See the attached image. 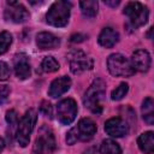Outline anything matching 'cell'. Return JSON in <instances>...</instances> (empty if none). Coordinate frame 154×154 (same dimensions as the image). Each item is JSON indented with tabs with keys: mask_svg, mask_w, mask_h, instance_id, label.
<instances>
[{
	"mask_svg": "<svg viewBox=\"0 0 154 154\" xmlns=\"http://www.w3.org/2000/svg\"><path fill=\"white\" fill-rule=\"evenodd\" d=\"M79 7L82 10V13L85 17H95L97 13V2L95 0H87V1H81Z\"/></svg>",
	"mask_w": 154,
	"mask_h": 154,
	"instance_id": "obj_19",
	"label": "cell"
},
{
	"mask_svg": "<svg viewBox=\"0 0 154 154\" xmlns=\"http://www.w3.org/2000/svg\"><path fill=\"white\" fill-rule=\"evenodd\" d=\"M105 131L112 137H123L128 134L129 126L125 120L119 117H114L105 123Z\"/></svg>",
	"mask_w": 154,
	"mask_h": 154,
	"instance_id": "obj_10",
	"label": "cell"
},
{
	"mask_svg": "<svg viewBox=\"0 0 154 154\" xmlns=\"http://www.w3.org/2000/svg\"><path fill=\"white\" fill-rule=\"evenodd\" d=\"M142 114L143 119L152 125L154 123V102L152 97H147L142 103Z\"/></svg>",
	"mask_w": 154,
	"mask_h": 154,
	"instance_id": "obj_18",
	"label": "cell"
},
{
	"mask_svg": "<svg viewBox=\"0 0 154 154\" xmlns=\"http://www.w3.org/2000/svg\"><path fill=\"white\" fill-rule=\"evenodd\" d=\"M128 90H129V85H128V83H124V82H123V83H120V84L112 91V94H111V99L114 100V101L122 100V99L126 95Z\"/></svg>",
	"mask_w": 154,
	"mask_h": 154,
	"instance_id": "obj_22",
	"label": "cell"
},
{
	"mask_svg": "<svg viewBox=\"0 0 154 154\" xmlns=\"http://www.w3.org/2000/svg\"><path fill=\"white\" fill-rule=\"evenodd\" d=\"M69 61H70V69L75 75H79L93 67V59L89 58L82 51L71 52L69 55Z\"/></svg>",
	"mask_w": 154,
	"mask_h": 154,
	"instance_id": "obj_7",
	"label": "cell"
},
{
	"mask_svg": "<svg viewBox=\"0 0 154 154\" xmlns=\"http://www.w3.org/2000/svg\"><path fill=\"white\" fill-rule=\"evenodd\" d=\"M4 17L7 22L12 23H24L29 19V12L26 8L16 1H7V6L4 12Z\"/></svg>",
	"mask_w": 154,
	"mask_h": 154,
	"instance_id": "obj_9",
	"label": "cell"
},
{
	"mask_svg": "<svg viewBox=\"0 0 154 154\" xmlns=\"http://www.w3.org/2000/svg\"><path fill=\"white\" fill-rule=\"evenodd\" d=\"M4 147H5V142H4V140H2V138H0V153L2 152Z\"/></svg>",
	"mask_w": 154,
	"mask_h": 154,
	"instance_id": "obj_31",
	"label": "cell"
},
{
	"mask_svg": "<svg viewBox=\"0 0 154 154\" xmlns=\"http://www.w3.org/2000/svg\"><path fill=\"white\" fill-rule=\"evenodd\" d=\"M17 120H18V116H17V112L14 109H11L6 113V122L8 124H14Z\"/></svg>",
	"mask_w": 154,
	"mask_h": 154,
	"instance_id": "obj_27",
	"label": "cell"
},
{
	"mask_svg": "<svg viewBox=\"0 0 154 154\" xmlns=\"http://www.w3.org/2000/svg\"><path fill=\"white\" fill-rule=\"evenodd\" d=\"M71 87V79L67 76H61L57 79H54L51 85H49V90H48V95L53 99H57L59 96H61L63 94H65Z\"/></svg>",
	"mask_w": 154,
	"mask_h": 154,
	"instance_id": "obj_13",
	"label": "cell"
},
{
	"mask_svg": "<svg viewBox=\"0 0 154 154\" xmlns=\"http://www.w3.org/2000/svg\"><path fill=\"white\" fill-rule=\"evenodd\" d=\"M124 14L129 18V24L135 29L144 25L149 16L147 7L137 1L129 2L124 8Z\"/></svg>",
	"mask_w": 154,
	"mask_h": 154,
	"instance_id": "obj_5",
	"label": "cell"
},
{
	"mask_svg": "<svg viewBox=\"0 0 154 154\" xmlns=\"http://www.w3.org/2000/svg\"><path fill=\"white\" fill-rule=\"evenodd\" d=\"M11 42H12V36L10 35V32L1 31L0 32V54H4L8 49Z\"/></svg>",
	"mask_w": 154,
	"mask_h": 154,
	"instance_id": "obj_23",
	"label": "cell"
},
{
	"mask_svg": "<svg viewBox=\"0 0 154 154\" xmlns=\"http://www.w3.org/2000/svg\"><path fill=\"white\" fill-rule=\"evenodd\" d=\"M106 91V84L102 79L97 78L95 79L91 85L88 88L85 95H84V105L85 107H88L93 113H101L102 111V106H101V101L103 99Z\"/></svg>",
	"mask_w": 154,
	"mask_h": 154,
	"instance_id": "obj_1",
	"label": "cell"
},
{
	"mask_svg": "<svg viewBox=\"0 0 154 154\" xmlns=\"http://www.w3.org/2000/svg\"><path fill=\"white\" fill-rule=\"evenodd\" d=\"M71 2L69 1H55L48 10L46 14V20L48 24L61 28L65 26L70 18Z\"/></svg>",
	"mask_w": 154,
	"mask_h": 154,
	"instance_id": "obj_2",
	"label": "cell"
},
{
	"mask_svg": "<svg viewBox=\"0 0 154 154\" xmlns=\"http://www.w3.org/2000/svg\"><path fill=\"white\" fill-rule=\"evenodd\" d=\"M55 149V138L52 130L43 125L38 130V136L35 140L32 153L34 154H51Z\"/></svg>",
	"mask_w": 154,
	"mask_h": 154,
	"instance_id": "obj_6",
	"label": "cell"
},
{
	"mask_svg": "<svg viewBox=\"0 0 154 154\" xmlns=\"http://www.w3.org/2000/svg\"><path fill=\"white\" fill-rule=\"evenodd\" d=\"M10 67L6 63L0 61V81H6L10 77Z\"/></svg>",
	"mask_w": 154,
	"mask_h": 154,
	"instance_id": "obj_24",
	"label": "cell"
},
{
	"mask_svg": "<svg viewBox=\"0 0 154 154\" xmlns=\"http://www.w3.org/2000/svg\"><path fill=\"white\" fill-rule=\"evenodd\" d=\"M130 63L135 71L146 72L150 67V55L144 49H137L136 52H134Z\"/></svg>",
	"mask_w": 154,
	"mask_h": 154,
	"instance_id": "obj_12",
	"label": "cell"
},
{
	"mask_svg": "<svg viewBox=\"0 0 154 154\" xmlns=\"http://www.w3.org/2000/svg\"><path fill=\"white\" fill-rule=\"evenodd\" d=\"M71 41L72 42H81V41H83V36L82 35H73L71 37Z\"/></svg>",
	"mask_w": 154,
	"mask_h": 154,
	"instance_id": "obj_29",
	"label": "cell"
},
{
	"mask_svg": "<svg viewBox=\"0 0 154 154\" xmlns=\"http://www.w3.org/2000/svg\"><path fill=\"white\" fill-rule=\"evenodd\" d=\"M41 112H42L46 117L52 118V106H51V103L43 101V102H42V106H41Z\"/></svg>",
	"mask_w": 154,
	"mask_h": 154,
	"instance_id": "obj_28",
	"label": "cell"
},
{
	"mask_svg": "<svg viewBox=\"0 0 154 154\" xmlns=\"http://www.w3.org/2000/svg\"><path fill=\"white\" fill-rule=\"evenodd\" d=\"M137 144L144 154H152L154 150V134L152 131L143 132L138 137Z\"/></svg>",
	"mask_w": 154,
	"mask_h": 154,
	"instance_id": "obj_17",
	"label": "cell"
},
{
	"mask_svg": "<svg viewBox=\"0 0 154 154\" xmlns=\"http://www.w3.org/2000/svg\"><path fill=\"white\" fill-rule=\"evenodd\" d=\"M107 67L111 75L116 77H129L135 73V70L129 59L124 55L114 53L111 54L107 59Z\"/></svg>",
	"mask_w": 154,
	"mask_h": 154,
	"instance_id": "obj_3",
	"label": "cell"
},
{
	"mask_svg": "<svg viewBox=\"0 0 154 154\" xmlns=\"http://www.w3.org/2000/svg\"><path fill=\"white\" fill-rule=\"evenodd\" d=\"M10 95V88L5 84H0V105H2Z\"/></svg>",
	"mask_w": 154,
	"mask_h": 154,
	"instance_id": "obj_25",
	"label": "cell"
},
{
	"mask_svg": "<svg viewBox=\"0 0 154 154\" xmlns=\"http://www.w3.org/2000/svg\"><path fill=\"white\" fill-rule=\"evenodd\" d=\"M36 45L41 49H53L60 45V40L51 32H40L36 36Z\"/></svg>",
	"mask_w": 154,
	"mask_h": 154,
	"instance_id": "obj_15",
	"label": "cell"
},
{
	"mask_svg": "<svg viewBox=\"0 0 154 154\" xmlns=\"http://www.w3.org/2000/svg\"><path fill=\"white\" fill-rule=\"evenodd\" d=\"M77 140H78L77 132H76V129L73 128V129H71V130L67 132V135H66V142H67L69 144H73V143L77 142Z\"/></svg>",
	"mask_w": 154,
	"mask_h": 154,
	"instance_id": "obj_26",
	"label": "cell"
},
{
	"mask_svg": "<svg viewBox=\"0 0 154 154\" xmlns=\"http://www.w3.org/2000/svg\"><path fill=\"white\" fill-rule=\"evenodd\" d=\"M77 132V137L81 141H89L94 137L96 132V125L95 123L89 118H83L79 120L78 125L75 128Z\"/></svg>",
	"mask_w": 154,
	"mask_h": 154,
	"instance_id": "obj_11",
	"label": "cell"
},
{
	"mask_svg": "<svg viewBox=\"0 0 154 154\" xmlns=\"http://www.w3.org/2000/svg\"><path fill=\"white\" fill-rule=\"evenodd\" d=\"M36 112L34 109H29L19 122L18 129H17V142L20 147H26L29 144L30 135L34 130V126L36 124Z\"/></svg>",
	"mask_w": 154,
	"mask_h": 154,
	"instance_id": "obj_4",
	"label": "cell"
},
{
	"mask_svg": "<svg viewBox=\"0 0 154 154\" xmlns=\"http://www.w3.org/2000/svg\"><path fill=\"white\" fill-rule=\"evenodd\" d=\"M105 4H106V5H109V6H117V5L119 4V1H113V2H111V1H105Z\"/></svg>",
	"mask_w": 154,
	"mask_h": 154,
	"instance_id": "obj_30",
	"label": "cell"
},
{
	"mask_svg": "<svg viewBox=\"0 0 154 154\" xmlns=\"http://www.w3.org/2000/svg\"><path fill=\"white\" fill-rule=\"evenodd\" d=\"M13 67H14L16 76H17L19 79H26V78L30 76V73H31L30 64H29L28 57H26L25 54H17V55L14 57Z\"/></svg>",
	"mask_w": 154,
	"mask_h": 154,
	"instance_id": "obj_14",
	"label": "cell"
},
{
	"mask_svg": "<svg viewBox=\"0 0 154 154\" xmlns=\"http://www.w3.org/2000/svg\"><path fill=\"white\" fill-rule=\"evenodd\" d=\"M119 40V34L113 29V28H105L99 35V43L105 47V48H111L113 47Z\"/></svg>",
	"mask_w": 154,
	"mask_h": 154,
	"instance_id": "obj_16",
	"label": "cell"
},
{
	"mask_svg": "<svg viewBox=\"0 0 154 154\" xmlns=\"http://www.w3.org/2000/svg\"><path fill=\"white\" fill-rule=\"evenodd\" d=\"M77 111V103L73 99H64L58 103L57 107L58 118L60 123L64 125H69L75 120Z\"/></svg>",
	"mask_w": 154,
	"mask_h": 154,
	"instance_id": "obj_8",
	"label": "cell"
},
{
	"mask_svg": "<svg viewBox=\"0 0 154 154\" xmlns=\"http://www.w3.org/2000/svg\"><path fill=\"white\" fill-rule=\"evenodd\" d=\"M41 67L45 72H55L59 69V64L53 57H46L41 63Z\"/></svg>",
	"mask_w": 154,
	"mask_h": 154,
	"instance_id": "obj_21",
	"label": "cell"
},
{
	"mask_svg": "<svg viewBox=\"0 0 154 154\" xmlns=\"http://www.w3.org/2000/svg\"><path fill=\"white\" fill-rule=\"evenodd\" d=\"M101 153L102 154H122V149L119 144L113 140H105L101 143Z\"/></svg>",
	"mask_w": 154,
	"mask_h": 154,
	"instance_id": "obj_20",
	"label": "cell"
}]
</instances>
